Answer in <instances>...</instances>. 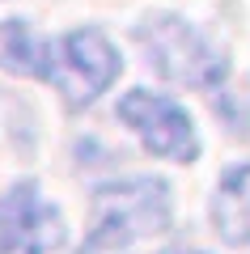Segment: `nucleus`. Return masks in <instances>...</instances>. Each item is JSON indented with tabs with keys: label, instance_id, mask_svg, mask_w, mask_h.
I'll list each match as a JSON object with an SVG mask.
<instances>
[{
	"label": "nucleus",
	"instance_id": "1",
	"mask_svg": "<svg viewBox=\"0 0 250 254\" xmlns=\"http://www.w3.org/2000/svg\"><path fill=\"white\" fill-rule=\"evenodd\" d=\"M170 225H174V190L166 178H153V174L110 178L93 190V220L81 250L127 254L136 242L170 233Z\"/></svg>",
	"mask_w": 250,
	"mask_h": 254
},
{
	"label": "nucleus",
	"instance_id": "2",
	"mask_svg": "<svg viewBox=\"0 0 250 254\" xmlns=\"http://www.w3.org/2000/svg\"><path fill=\"white\" fill-rule=\"evenodd\" d=\"M132 38L144 51V64L170 85L212 93L229 81V51L221 43H212L182 13H170V9L144 13L132 26Z\"/></svg>",
	"mask_w": 250,
	"mask_h": 254
},
{
	"label": "nucleus",
	"instance_id": "3",
	"mask_svg": "<svg viewBox=\"0 0 250 254\" xmlns=\"http://www.w3.org/2000/svg\"><path fill=\"white\" fill-rule=\"evenodd\" d=\"M123 76V51L102 26H72L60 38H51V72L47 85H55L68 110H85Z\"/></svg>",
	"mask_w": 250,
	"mask_h": 254
},
{
	"label": "nucleus",
	"instance_id": "4",
	"mask_svg": "<svg viewBox=\"0 0 250 254\" xmlns=\"http://www.w3.org/2000/svg\"><path fill=\"white\" fill-rule=\"evenodd\" d=\"M119 123L132 131L144 144V153L161 157V161L174 165H191L204 153V140H199V127L191 119V110L178 98L157 89H127L115 106Z\"/></svg>",
	"mask_w": 250,
	"mask_h": 254
},
{
	"label": "nucleus",
	"instance_id": "5",
	"mask_svg": "<svg viewBox=\"0 0 250 254\" xmlns=\"http://www.w3.org/2000/svg\"><path fill=\"white\" fill-rule=\"evenodd\" d=\"M64 237V212L34 178H17L0 190V254H55Z\"/></svg>",
	"mask_w": 250,
	"mask_h": 254
},
{
	"label": "nucleus",
	"instance_id": "6",
	"mask_svg": "<svg viewBox=\"0 0 250 254\" xmlns=\"http://www.w3.org/2000/svg\"><path fill=\"white\" fill-rule=\"evenodd\" d=\"M208 216H212V229L221 242L250 246V161L229 165L221 174L212 203H208Z\"/></svg>",
	"mask_w": 250,
	"mask_h": 254
},
{
	"label": "nucleus",
	"instance_id": "7",
	"mask_svg": "<svg viewBox=\"0 0 250 254\" xmlns=\"http://www.w3.org/2000/svg\"><path fill=\"white\" fill-rule=\"evenodd\" d=\"M0 72L47 81L51 72V38H43L30 21H0Z\"/></svg>",
	"mask_w": 250,
	"mask_h": 254
},
{
	"label": "nucleus",
	"instance_id": "8",
	"mask_svg": "<svg viewBox=\"0 0 250 254\" xmlns=\"http://www.w3.org/2000/svg\"><path fill=\"white\" fill-rule=\"evenodd\" d=\"M166 254H208V250H166Z\"/></svg>",
	"mask_w": 250,
	"mask_h": 254
}]
</instances>
